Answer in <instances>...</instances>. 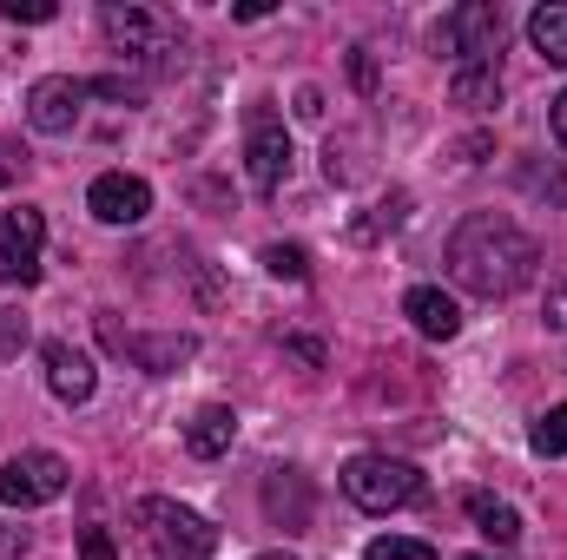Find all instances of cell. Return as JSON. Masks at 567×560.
I'll return each mask as SVG.
<instances>
[{
	"instance_id": "obj_1",
	"label": "cell",
	"mask_w": 567,
	"mask_h": 560,
	"mask_svg": "<svg viewBox=\"0 0 567 560\" xmlns=\"http://www.w3.org/2000/svg\"><path fill=\"white\" fill-rule=\"evenodd\" d=\"M542 271V245L508 218V211H468L449 231V278L468 297H515L522 283Z\"/></svg>"
},
{
	"instance_id": "obj_2",
	"label": "cell",
	"mask_w": 567,
	"mask_h": 560,
	"mask_svg": "<svg viewBox=\"0 0 567 560\" xmlns=\"http://www.w3.org/2000/svg\"><path fill=\"white\" fill-rule=\"evenodd\" d=\"M133 528H140L152 560H212L218 554V528L198 508L172 501V495H140L133 501Z\"/></svg>"
},
{
	"instance_id": "obj_3",
	"label": "cell",
	"mask_w": 567,
	"mask_h": 560,
	"mask_svg": "<svg viewBox=\"0 0 567 560\" xmlns=\"http://www.w3.org/2000/svg\"><path fill=\"white\" fill-rule=\"evenodd\" d=\"M337 481H343V495L363 515H396V508H416L423 501V468L403 462V455H350Z\"/></svg>"
},
{
	"instance_id": "obj_4",
	"label": "cell",
	"mask_w": 567,
	"mask_h": 560,
	"mask_svg": "<svg viewBox=\"0 0 567 560\" xmlns=\"http://www.w3.org/2000/svg\"><path fill=\"white\" fill-rule=\"evenodd\" d=\"M429 46H435L442 60H455V66H495V53H502V7H488V0L449 7V13L435 20Z\"/></svg>"
},
{
	"instance_id": "obj_5",
	"label": "cell",
	"mask_w": 567,
	"mask_h": 560,
	"mask_svg": "<svg viewBox=\"0 0 567 560\" xmlns=\"http://www.w3.org/2000/svg\"><path fill=\"white\" fill-rule=\"evenodd\" d=\"M100 343L113 356H126L133 370H145V376H172V370H185L198 356L192 330H126L120 317H100Z\"/></svg>"
},
{
	"instance_id": "obj_6",
	"label": "cell",
	"mask_w": 567,
	"mask_h": 560,
	"mask_svg": "<svg viewBox=\"0 0 567 560\" xmlns=\"http://www.w3.org/2000/svg\"><path fill=\"white\" fill-rule=\"evenodd\" d=\"M245 178H251V191H284V178H290V126H284V113L271 100H258L251 113H245Z\"/></svg>"
},
{
	"instance_id": "obj_7",
	"label": "cell",
	"mask_w": 567,
	"mask_h": 560,
	"mask_svg": "<svg viewBox=\"0 0 567 560\" xmlns=\"http://www.w3.org/2000/svg\"><path fill=\"white\" fill-rule=\"evenodd\" d=\"M73 488V468L53 455V448H27V455H13V462H0V508H47V501H60Z\"/></svg>"
},
{
	"instance_id": "obj_8",
	"label": "cell",
	"mask_w": 567,
	"mask_h": 560,
	"mask_svg": "<svg viewBox=\"0 0 567 560\" xmlns=\"http://www.w3.org/2000/svg\"><path fill=\"white\" fill-rule=\"evenodd\" d=\"M40 251H47V211L40 205H13L0 225V283H40Z\"/></svg>"
},
{
	"instance_id": "obj_9",
	"label": "cell",
	"mask_w": 567,
	"mask_h": 560,
	"mask_svg": "<svg viewBox=\"0 0 567 560\" xmlns=\"http://www.w3.org/2000/svg\"><path fill=\"white\" fill-rule=\"evenodd\" d=\"M86 100H93L86 80H73V73H47V80L27 86V126L47 133V139H60V133L80 126V106H86Z\"/></svg>"
},
{
	"instance_id": "obj_10",
	"label": "cell",
	"mask_w": 567,
	"mask_h": 560,
	"mask_svg": "<svg viewBox=\"0 0 567 560\" xmlns=\"http://www.w3.org/2000/svg\"><path fill=\"white\" fill-rule=\"evenodd\" d=\"M86 211H93L100 225H145L152 185H145L140 172H100V178L86 185Z\"/></svg>"
},
{
	"instance_id": "obj_11",
	"label": "cell",
	"mask_w": 567,
	"mask_h": 560,
	"mask_svg": "<svg viewBox=\"0 0 567 560\" xmlns=\"http://www.w3.org/2000/svg\"><path fill=\"white\" fill-rule=\"evenodd\" d=\"M100 27H106L113 53L133 60V66H152V60L165 53V33H158V20H152L145 7H120V0H106V7H100Z\"/></svg>"
},
{
	"instance_id": "obj_12",
	"label": "cell",
	"mask_w": 567,
	"mask_h": 560,
	"mask_svg": "<svg viewBox=\"0 0 567 560\" xmlns=\"http://www.w3.org/2000/svg\"><path fill=\"white\" fill-rule=\"evenodd\" d=\"M47 356V390L66 403V409H80V403H93V390H100V370L73 350V343H47L40 350Z\"/></svg>"
},
{
	"instance_id": "obj_13",
	"label": "cell",
	"mask_w": 567,
	"mask_h": 560,
	"mask_svg": "<svg viewBox=\"0 0 567 560\" xmlns=\"http://www.w3.org/2000/svg\"><path fill=\"white\" fill-rule=\"evenodd\" d=\"M403 317L423 330L429 343H449V336L462 330V303H455L449 290H435V283H416V290L403 297Z\"/></svg>"
},
{
	"instance_id": "obj_14",
	"label": "cell",
	"mask_w": 567,
	"mask_h": 560,
	"mask_svg": "<svg viewBox=\"0 0 567 560\" xmlns=\"http://www.w3.org/2000/svg\"><path fill=\"white\" fill-rule=\"evenodd\" d=\"M231 442H238V416H231V403H205L198 416L185 422V448H192L198 462H218Z\"/></svg>"
},
{
	"instance_id": "obj_15",
	"label": "cell",
	"mask_w": 567,
	"mask_h": 560,
	"mask_svg": "<svg viewBox=\"0 0 567 560\" xmlns=\"http://www.w3.org/2000/svg\"><path fill=\"white\" fill-rule=\"evenodd\" d=\"M449 106H462V113H495V106H502V66H455Z\"/></svg>"
},
{
	"instance_id": "obj_16",
	"label": "cell",
	"mask_w": 567,
	"mask_h": 560,
	"mask_svg": "<svg viewBox=\"0 0 567 560\" xmlns=\"http://www.w3.org/2000/svg\"><path fill=\"white\" fill-rule=\"evenodd\" d=\"M265 508H271V521H284V528H303L310 521V481L297 468H278L271 488H265Z\"/></svg>"
},
{
	"instance_id": "obj_17",
	"label": "cell",
	"mask_w": 567,
	"mask_h": 560,
	"mask_svg": "<svg viewBox=\"0 0 567 560\" xmlns=\"http://www.w3.org/2000/svg\"><path fill=\"white\" fill-rule=\"evenodd\" d=\"M528 46L548 60V66H567V0H548L528 13Z\"/></svg>"
},
{
	"instance_id": "obj_18",
	"label": "cell",
	"mask_w": 567,
	"mask_h": 560,
	"mask_svg": "<svg viewBox=\"0 0 567 560\" xmlns=\"http://www.w3.org/2000/svg\"><path fill=\"white\" fill-rule=\"evenodd\" d=\"M468 521L482 528V541H495V548H515L522 541V515L508 508V501H495V495H468Z\"/></svg>"
},
{
	"instance_id": "obj_19",
	"label": "cell",
	"mask_w": 567,
	"mask_h": 560,
	"mask_svg": "<svg viewBox=\"0 0 567 560\" xmlns=\"http://www.w3.org/2000/svg\"><path fill=\"white\" fill-rule=\"evenodd\" d=\"M265 271L278 283H303L310 278V251L303 245H265Z\"/></svg>"
},
{
	"instance_id": "obj_20",
	"label": "cell",
	"mask_w": 567,
	"mask_h": 560,
	"mask_svg": "<svg viewBox=\"0 0 567 560\" xmlns=\"http://www.w3.org/2000/svg\"><path fill=\"white\" fill-rule=\"evenodd\" d=\"M528 448H535V455H548V462L567 455V403H561V409H548V416L528 428Z\"/></svg>"
},
{
	"instance_id": "obj_21",
	"label": "cell",
	"mask_w": 567,
	"mask_h": 560,
	"mask_svg": "<svg viewBox=\"0 0 567 560\" xmlns=\"http://www.w3.org/2000/svg\"><path fill=\"white\" fill-rule=\"evenodd\" d=\"M363 560H435V548L429 541H410V535H377L363 548Z\"/></svg>"
},
{
	"instance_id": "obj_22",
	"label": "cell",
	"mask_w": 567,
	"mask_h": 560,
	"mask_svg": "<svg viewBox=\"0 0 567 560\" xmlns=\"http://www.w3.org/2000/svg\"><path fill=\"white\" fill-rule=\"evenodd\" d=\"M403 218H410V191H390V198L377 205V218H363V225H357V238H383V231H396Z\"/></svg>"
},
{
	"instance_id": "obj_23",
	"label": "cell",
	"mask_w": 567,
	"mask_h": 560,
	"mask_svg": "<svg viewBox=\"0 0 567 560\" xmlns=\"http://www.w3.org/2000/svg\"><path fill=\"white\" fill-rule=\"evenodd\" d=\"M27 343H33V323H27L20 310H0V363H13Z\"/></svg>"
},
{
	"instance_id": "obj_24",
	"label": "cell",
	"mask_w": 567,
	"mask_h": 560,
	"mask_svg": "<svg viewBox=\"0 0 567 560\" xmlns=\"http://www.w3.org/2000/svg\"><path fill=\"white\" fill-rule=\"evenodd\" d=\"M542 317H548V330H561V336H567V265H561V271H548V290H542Z\"/></svg>"
},
{
	"instance_id": "obj_25",
	"label": "cell",
	"mask_w": 567,
	"mask_h": 560,
	"mask_svg": "<svg viewBox=\"0 0 567 560\" xmlns=\"http://www.w3.org/2000/svg\"><path fill=\"white\" fill-rule=\"evenodd\" d=\"M27 165H33V158H27V145H20V139H0V191H13V185L27 178Z\"/></svg>"
},
{
	"instance_id": "obj_26",
	"label": "cell",
	"mask_w": 567,
	"mask_h": 560,
	"mask_svg": "<svg viewBox=\"0 0 567 560\" xmlns=\"http://www.w3.org/2000/svg\"><path fill=\"white\" fill-rule=\"evenodd\" d=\"M0 13H7V20H13V27H40V20H53V13H60V7H53V0H7V7H0Z\"/></svg>"
},
{
	"instance_id": "obj_27",
	"label": "cell",
	"mask_w": 567,
	"mask_h": 560,
	"mask_svg": "<svg viewBox=\"0 0 567 560\" xmlns=\"http://www.w3.org/2000/svg\"><path fill=\"white\" fill-rule=\"evenodd\" d=\"M80 560H120L106 528H80Z\"/></svg>"
},
{
	"instance_id": "obj_28",
	"label": "cell",
	"mask_w": 567,
	"mask_h": 560,
	"mask_svg": "<svg viewBox=\"0 0 567 560\" xmlns=\"http://www.w3.org/2000/svg\"><path fill=\"white\" fill-rule=\"evenodd\" d=\"M528 191H548L555 205H567V178L561 172H528Z\"/></svg>"
},
{
	"instance_id": "obj_29",
	"label": "cell",
	"mask_w": 567,
	"mask_h": 560,
	"mask_svg": "<svg viewBox=\"0 0 567 560\" xmlns=\"http://www.w3.org/2000/svg\"><path fill=\"white\" fill-rule=\"evenodd\" d=\"M548 126H555V145L567 152V86L555 93V100H548Z\"/></svg>"
},
{
	"instance_id": "obj_30",
	"label": "cell",
	"mask_w": 567,
	"mask_h": 560,
	"mask_svg": "<svg viewBox=\"0 0 567 560\" xmlns=\"http://www.w3.org/2000/svg\"><path fill=\"white\" fill-rule=\"evenodd\" d=\"M0 560H27V528H0Z\"/></svg>"
},
{
	"instance_id": "obj_31",
	"label": "cell",
	"mask_w": 567,
	"mask_h": 560,
	"mask_svg": "<svg viewBox=\"0 0 567 560\" xmlns=\"http://www.w3.org/2000/svg\"><path fill=\"white\" fill-rule=\"evenodd\" d=\"M350 73H357V86H363V93L377 86V66H370V46H357V60H350Z\"/></svg>"
},
{
	"instance_id": "obj_32",
	"label": "cell",
	"mask_w": 567,
	"mask_h": 560,
	"mask_svg": "<svg viewBox=\"0 0 567 560\" xmlns=\"http://www.w3.org/2000/svg\"><path fill=\"white\" fill-rule=\"evenodd\" d=\"M297 113H303V120H323V100H317V86H303V93H297Z\"/></svg>"
},
{
	"instance_id": "obj_33",
	"label": "cell",
	"mask_w": 567,
	"mask_h": 560,
	"mask_svg": "<svg viewBox=\"0 0 567 560\" xmlns=\"http://www.w3.org/2000/svg\"><path fill=\"white\" fill-rule=\"evenodd\" d=\"M290 350H297V356H303V363H310V370H317V363H323V350H317V343H310V336H290Z\"/></svg>"
},
{
	"instance_id": "obj_34",
	"label": "cell",
	"mask_w": 567,
	"mask_h": 560,
	"mask_svg": "<svg viewBox=\"0 0 567 560\" xmlns=\"http://www.w3.org/2000/svg\"><path fill=\"white\" fill-rule=\"evenodd\" d=\"M258 560H297V554H258Z\"/></svg>"
}]
</instances>
